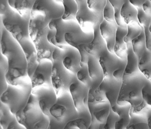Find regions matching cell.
I'll use <instances>...</instances> for the list:
<instances>
[{"label":"cell","instance_id":"obj_1","mask_svg":"<svg viewBox=\"0 0 151 129\" xmlns=\"http://www.w3.org/2000/svg\"><path fill=\"white\" fill-rule=\"evenodd\" d=\"M1 23V53L7 58L8 70L5 76L8 84L16 86L28 76L27 62L21 46Z\"/></svg>","mask_w":151,"mask_h":129},{"label":"cell","instance_id":"obj_2","mask_svg":"<svg viewBox=\"0 0 151 129\" xmlns=\"http://www.w3.org/2000/svg\"><path fill=\"white\" fill-rule=\"evenodd\" d=\"M149 80L140 72L130 75H123L117 103L122 105L129 103L133 112L145 107L142 90Z\"/></svg>","mask_w":151,"mask_h":129},{"label":"cell","instance_id":"obj_3","mask_svg":"<svg viewBox=\"0 0 151 129\" xmlns=\"http://www.w3.org/2000/svg\"><path fill=\"white\" fill-rule=\"evenodd\" d=\"M31 14L21 16L10 7L8 1H0V20L5 29L18 41L30 38L29 26Z\"/></svg>","mask_w":151,"mask_h":129},{"label":"cell","instance_id":"obj_4","mask_svg":"<svg viewBox=\"0 0 151 129\" xmlns=\"http://www.w3.org/2000/svg\"><path fill=\"white\" fill-rule=\"evenodd\" d=\"M32 90L31 80L28 76L18 85L8 84L7 90L1 94L0 101L16 115L27 105Z\"/></svg>","mask_w":151,"mask_h":129},{"label":"cell","instance_id":"obj_5","mask_svg":"<svg viewBox=\"0 0 151 129\" xmlns=\"http://www.w3.org/2000/svg\"><path fill=\"white\" fill-rule=\"evenodd\" d=\"M64 11L63 1L37 0L31 12L30 19L43 29L52 20L62 18Z\"/></svg>","mask_w":151,"mask_h":129},{"label":"cell","instance_id":"obj_6","mask_svg":"<svg viewBox=\"0 0 151 129\" xmlns=\"http://www.w3.org/2000/svg\"><path fill=\"white\" fill-rule=\"evenodd\" d=\"M18 122L27 129H47L50 118L40 109L37 100L31 94L26 107L16 114Z\"/></svg>","mask_w":151,"mask_h":129},{"label":"cell","instance_id":"obj_7","mask_svg":"<svg viewBox=\"0 0 151 129\" xmlns=\"http://www.w3.org/2000/svg\"><path fill=\"white\" fill-rule=\"evenodd\" d=\"M122 81L112 78H104L100 86L96 89H90L88 102H110L111 108L117 103Z\"/></svg>","mask_w":151,"mask_h":129},{"label":"cell","instance_id":"obj_8","mask_svg":"<svg viewBox=\"0 0 151 129\" xmlns=\"http://www.w3.org/2000/svg\"><path fill=\"white\" fill-rule=\"evenodd\" d=\"M49 30V26L42 29L30 19L29 34L37 50L38 63L44 59L51 60L52 62H54L52 55L57 47L50 43L47 40V34Z\"/></svg>","mask_w":151,"mask_h":129},{"label":"cell","instance_id":"obj_9","mask_svg":"<svg viewBox=\"0 0 151 129\" xmlns=\"http://www.w3.org/2000/svg\"><path fill=\"white\" fill-rule=\"evenodd\" d=\"M51 116L59 122L67 124L79 118L70 91H66L57 96V101L50 109Z\"/></svg>","mask_w":151,"mask_h":129},{"label":"cell","instance_id":"obj_10","mask_svg":"<svg viewBox=\"0 0 151 129\" xmlns=\"http://www.w3.org/2000/svg\"><path fill=\"white\" fill-rule=\"evenodd\" d=\"M77 79V74L67 69L62 61L54 60L52 68V83L57 96L66 91H70L71 84Z\"/></svg>","mask_w":151,"mask_h":129},{"label":"cell","instance_id":"obj_11","mask_svg":"<svg viewBox=\"0 0 151 129\" xmlns=\"http://www.w3.org/2000/svg\"><path fill=\"white\" fill-rule=\"evenodd\" d=\"M53 60L62 61L67 69L77 74L81 69V56L79 51L72 46H68L65 49L57 48L53 52Z\"/></svg>","mask_w":151,"mask_h":129},{"label":"cell","instance_id":"obj_12","mask_svg":"<svg viewBox=\"0 0 151 129\" xmlns=\"http://www.w3.org/2000/svg\"><path fill=\"white\" fill-rule=\"evenodd\" d=\"M32 94L37 98L42 113L51 117L50 109L57 101V95L52 86L45 84L35 87L32 88Z\"/></svg>","mask_w":151,"mask_h":129},{"label":"cell","instance_id":"obj_13","mask_svg":"<svg viewBox=\"0 0 151 129\" xmlns=\"http://www.w3.org/2000/svg\"><path fill=\"white\" fill-rule=\"evenodd\" d=\"M49 26L50 29H55L56 41L63 49L69 46L65 41L66 33H79L83 31L77 20H64L62 18L52 20L49 24Z\"/></svg>","mask_w":151,"mask_h":129},{"label":"cell","instance_id":"obj_14","mask_svg":"<svg viewBox=\"0 0 151 129\" xmlns=\"http://www.w3.org/2000/svg\"><path fill=\"white\" fill-rule=\"evenodd\" d=\"M78 5L77 21L82 30L85 32L93 30L97 25H100L101 21L96 14L89 9L86 0H76Z\"/></svg>","mask_w":151,"mask_h":129},{"label":"cell","instance_id":"obj_15","mask_svg":"<svg viewBox=\"0 0 151 129\" xmlns=\"http://www.w3.org/2000/svg\"><path fill=\"white\" fill-rule=\"evenodd\" d=\"M98 59L104 72V78H112L114 72L126 66L127 63V58H120L114 52H110L108 49L100 55Z\"/></svg>","mask_w":151,"mask_h":129},{"label":"cell","instance_id":"obj_16","mask_svg":"<svg viewBox=\"0 0 151 129\" xmlns=\"http://www.w3.org/2000/svg\"><path fill=\"white\" fill-rule=\"evenodd\" d=\"M89 89L78 79L71 84L69 91L78 113L88 110Z\"/></svg>","mask_w":151,"mask_h":129},{"label":"cell","instance_id":"obj_17","mask_svg":"<svg viewBox=\"0 0 151 129\" xmlns=\"http://www.w3.org/2000/svg\"><path fill=\"white\" fill-rule=\"evenodd\" d=\"M53 62L48 59L41 61L31 78L32 88L37 86L52 85V71Z\"/></svg>","mask_w":151,"mask_h":129},{"label":"cell","instance_id":"obj_18","mask_svg":"<svg viewBox=\"0 0 151 129\" xmlns=\"http://www.w3.org/2000/svg\"><path fill=\"white\" fill-rule=\"evenodd\" d=\"M19 42L26 56L27 62V74L31 79L39 64L37 50L34 42L30 38L22 40Z\"/></svg>","mask_w":151,"mask_h":129},{"label":"cell","instance_id":"obj_19","mask_svg":"<svg viewBox=\"0 0 151 129\" xmlns=\"http://www.w3.org/2000/svg\"><path fill=\"white\" fill-rule=\"evenodd\" d=\"M88 109L91 116V123L105 124L111 109L110 102H88Z\"/></svg>","mask_w":151,"mask_h":129},{"label":"cell","instance_id":"obj_20","mask_svg":"<svg viewBox=\"0 0 151 129\" xmlns=\"http://www.w3.org/2000/svg\"><path fill=\"white\" fill-rule=\"evenodd\" d=\"M100 25H97L93 28L94 37L92 42L83 45L87 53L98 59L101 54L108 49L106 42L101 34Z\"/></svg>","mask_w":151,"mask_h":129},{"label":"cell","instance_id":"obj_21","mask_svg":"<svg viewBox=\"0 0 151 129\" xmlns=\"http://www.w3.org/2000/svg\"><path fill=\"white\" fill-rule=\"evenodd\" d=\"M117 25L116 22H108L104 20L100 25V31L103 39L106 42L107 47L109 51L114 52Z\"/></svg>","mask_w":151,"mask_h":129},{"label":"cell","instance_id":"obj_22","mask_svg":"<svg viewBox=\"0 0 151 129\" xmlns=\"http://www.w3.org/2000/svg\"><path fill=\"white\" fill-rule=\"evenodd\" d=\"M88 70L90 77L93 83V87L96 89L104 79V72L99 59L90 55L87 62Z\"/></svg>","mask_w":151,"mask_h":129},{"label":"cell","instance_id":"obj_23","mask_svg":"<svg viewBox=\"0 0 151 129\" xmlns=\"http://www.w3.org/2000/svg\"><path fill=\"white\" fill-rule=\"evenodd\" d=\"M94 37L93 30L77 33H67L65 35L66 42L70 46L76 47L81 45L87 44L92 42Z\"/></svg>","mask_w":151,"mask_h":129},{"label":"cell","instance_id":"obj_24","mask_svg":"<svg viewBox=\"0 0 151 129\" xmlns=\"http://www.w3.org/2000/svg\"><path fill=\"white\" fill-rule=\"evenodd\" d=\"M131 108V105L129 103L122 105L116 103L111 107V109L119 116L115 125V129H126L130 120L129 113Z\"/></svg>","mask_w":151,"mask_h":129},{"label":"cell","instance_id":"obj_25","mask_svg":"<svg viewBox=\"0 0 151 129\" xmlns=\"http://www.w3.org/2000/svg\"><path fill=\"white\" fill-rule=\"evenodd\" d=\"M127 33V26L121 27L118 26L114 52L122 59L127 58V47L124 40Z\"/></svg>","mask_w":151,"mask_h":129},{"label":"cell","instance_id":"obj_26","mask_svg":"<svg viewBox=\"0 0 151 129\" xmlns=\"http://www.w3.org/2000/svg\"><path fill=\"white\" fill-rule=\"evenodd\" d=\"M138 11L136 7L130 4L129 0H125L121 10L120 15L125 23H139L137 18Z\"/></svg>","mask_w":151,"mask_h":129},{"label":"cell","instance_id":"obj_27","mask_svg":"<svg viewBox=\"0 0 151 129\" xmlns=\"http://www.w3.org/2000/svg\"><path fill=\"white\" fill-rule=\"evenodd\" d=\"M130 120L126 129H149L145 115L140 111L130 110Z\"/></svg>","mask_w":151,"mask_h":129},{"label":"cell","instance_id":"obj_28","mask_svg":"<svg viewBox=\"0 0 151 129\" xmlns=\"http://www.w3.org/2000/svg\"><path fill=\"white\" fill-rule=\"evenodd\" d=\"M127 63L124 75H130L140 72L138 68V58L135 55L132 48V44H127Z\"/></svg>","mask_w":151,"mask_h":129},{"label":"cell","instance_id":"obj_29","mask_svg":"<svg viewBox=\"0 0 151 129\" xmlns=\"http://www.w3.org/2000/svg\"><path fill=\"white\" fill-rule=\"evenodd\" d=\"M35 1V0H8V4L21 16H26L31 14Z\"/></svg>","mask_w":151,"mask_h":129},{"label":"cell","instance_id":"obj_30","mask_svg":"<svg viewBox=\"0 0 151 129\" xmlns=\"http://www.w3.org/2000/svg\"><path fill=\"white\" fill-rule=\"evenodd\" d=\"M138 59L139 70L151 82V52L146 48Z\"/></svg>","mask_w":151,"mask_h":129},{"label":"cell","instance_id":"obj_31","mask_svg":"<svg viewBox=\"0 0 151 129\" xmlns=\"http://www.w3.org/2000/svg\"><path fill=\"white\" fill-rule=\"evenodd\" d=\"M63 14L62 19L64 20H77L78 5L75 0H63Z\"/></svg>","mask_w":151,"mask_h":129},{"label":"cell","instance_id":"obj_32","mask_svg":"<svg viewBox=\"0 0 151 129\" xmlns=\"http://www.w3.org/2000/svg\"><path fill=\"white\" fill-rule=\"evenodd\" d=\"M16 115L11 112L7 106L0 103V125L1 129H6L16 118Z\"/></svg>","mask_w":151,"mask_h":129},{"label":"cell","instance_id":"obj_33","mask_svg":"<svg viewBox=\"0 0 151 129\" xmlns=\"http://www.w3.org/2000/svg\"><path fill=\"white\" fill-rule=\"evenodd\" d=\"M132 48L134 54L139 58L146 49V38L145 30L143 28L140 35L134 39L131 42Z\"/></svg>","mask_w":151,"mask_h":129},{"label":"cell","instance_id":"obj_34","mask_svg":"<svg viewBox=\"0 0 151 129\" xmlns=\"http://www.w3.org/2000/svg\"><path fill=\"white\" fill-rule=\"evenodd\" d=\"M8 62L4 56L1 53L0 58V77H1V94L7 90L8 83L5 76L8 70Z\"/></svg>","mask_w":151,"mask_h":129},{"label":"cell","instance_id":"obj_35","mask_svg":"<svg viewBox=\"0 0 151 129\" xmlns=\"http://www.w3.org/2000/svg\"><path fill=\"white\" fill-rule=\"evenodd\" d=\"M107 0H87V6L90 10L96 14L101 22L104 19V9L106 5Z\"/></svg>","mask_w":151,"mask_h":129},{"label":"cell","instance_id":"obj_36","mask_svg":"<svg viewBox=\"0 0 151 129\" xmlns=\"http://www.w3.org/2000/svg\"><path fill=\"white\" fill-rule=\"evenodd\" d=\"M127 34L124 40L126 44H130L134 39L140 35L144 28L139 23H130L127 25Z\"/></svg>","mask_w":151,"mask_h":129},{"label":"cell","instance_id":"obj_37","mask_svg":"<svg viewBox=\"0 0 151 129\" xmlns=\"http://www.w3.org/2000/svg\"><path fill=\"white\" fill-rule=\"evenodd\" d=\"M125 0H109L111 4L114 11L115 20L117 25L121 27L127 26L124 20L122 18L120 13L123 5L124 4Z\"/></svg>","mask_w":151,"mask_h":129},{"label":"cell","instance_id":"obj_38","mask_svg":"<svg viewBox=\"0 0 151 129\" xmlns=\"http://www.w3.org/2000/svg\"><path fill=\"white\" fill-rule=\"evenodd\" d=\"M77 77L79 81L87 86L89 89L96 90L93 87V83L89 75L87 64L81 66V68L77 73Z\"/></svg>","mask_w":151,"mask_h":129},{"label":"cell","instance_id":"obj_39","mask_svg":"<svg viewBox=\"0 0 151 129\" xmlns=\"http://www.w3.org/2000/svg\"><path fill=\"white\" fill-rule=\"evenodd\" d=\"M104 19L108 22H115L114 11L109 0H107L106 5L104 9Z\"/></svg>","mask_w":151,"mask_h":129},{"label":"cell","instance_id":"obj_40","mask_svg":"<svg viewBox=\"0 0 151 129\" xmlns=\"http://www.w3.org/2000/svg\"><path fill=\"white\" fill-rule=\"evenodd\" d=\"M137 18L140 25L143 27H149L151 23V16L144 12L143 9L137 8Z\"/></svg>","mask_w":151,"mask_h":129},{"label":"cell","instance_id":"obj_41","mask_svg":"<svg viewBox=\"0 0 151 129\" xmlns=\"http://www.w3.org/2000/svg\"><path fill=\"white\" fill-rule=\"evenodd\" d=\"M88 127L84 120L78 118L68 123L64 129H88Z\"/></svg>","mask_w":151,"mask_h":129},{"label":"cell","instance_id":"obj_42","mask_svg":"<svg viewBox=\"0 0 151 129\" xmlns=\"http://www.w3.org/2000/svg\"><path fill=\"white\" fill-rule=\"evenodd\" d=\"M144 101L146 104L151 106V82L149 81L142 90Z\"/></svg>","mask_w":151,"mask_h":129},{"label":"cell","instance_id":"obj_43","mask_svg":"<svg viewBox=\"0 0 151 129\" xmlns=\"http://www.w3.org/2000/svg\"><path fill=\"white\" fill-rule=\"evenodd\" d=\"M76 48H77L78 50L79 51L80 56H81V63H80L81 67L83 65L87 64L90 54H89L85 50L83 45H79V46L76 47Z\"/></svg>","mask_w":151,"mask_h":129},{"label":"cell","instance_id":"obj_44","mask_svg":"<svg viewBox=\"0 0 151 129\" xmlns=\"http://www.w3.org/2000/svg\"><path fill=\"white\" fill-rule=\"evenodd\" d=\"M66 124L59 122L51 116L50 117V123L47 129H64Z\"/></svg>","mask_w":151,"mask_h":129},{"label":"cell","instance_id":"obj_45","mask_svg":"<svg viewBox=\"0 0 151 129\" xmlns=\"http://www.w3.org/2000/svg\"><path fill=\"white\" fill-rule=\"evenodd\" d=\"M137 111L142 113L146 116L149 129H151V106L146 104Z\"/></svg>","mask_w":151,"mask_h":129},{"label":"cell","instance_id":"obj_46","mask_svg":"<svg viewBox=\"0 0 151 129\" xmlns=\"http://www.w3.org/2000/svg\"><path fill=\"white\" fill-rule=\"evenodd\" d=\"M126 67V66H123L116 70L113 73V77L118 80L122 81L123 77Z\"/></svg>","mask_w":151,"mask_h":129},{"label":"cell","instance_id":"obj_47","mask_svg":"<svg viewBox=\"0 0 151 129\" xmlns=\"http://www.w3.org/2000/svg\"><path fill=\"white\" fill-rule=\"evenodd\" d=\"M6 129H27L22 124L19 123L16 118L14 121L9 124Z\"/></svg>","mask_w":151,"mask_h":129},{"label":"cell","instance_id":"obj_48","mask_svg":"<svg viewBox=\"0 0 151 129\" xmlns=\"http://www.w3.org/2000/svg\"><path fill=\"white\" fill-rule=\"evenodd\" d=\"M142 9L146 14L151 16V1H146L143 4Z\"/></svg>","mask_w":151,"mask_h":129},{"label":"cell","instance_id":"obj_49","mask_svg":"<svg viewBox=\"0 0 151 129\" xmlns=\"http://www.w3.org/2000/svg\"><path fill=\"white\" fill-rule=\"evenodd\" d=\"M146 1L145 0H129V2L136 8H142Z\"/></svg>","mask_w":151,"mask_h":129},{"label":"cell","instance_id":"obj_50","mask_svg":"<svg viewBox=\"0 0 151 129\" xmlns=\"http://www.w3.org/2000/svg\"><path fill=\"white\" fill-rule=\"evenodd\" d=\"M149 30L150 31V33H151V23H150V26H149Z\"/></svg>","mask_w":151,"mask_h":129},{"label":"cell","instance_id":"obj_51","mask_svg":"<svg viewBox=\"0 0 151 129\" xmlns=\"http://www.w3.org/2000/svg\"></svg>","mask_w":151,"mask_h":129}]
</instances>
